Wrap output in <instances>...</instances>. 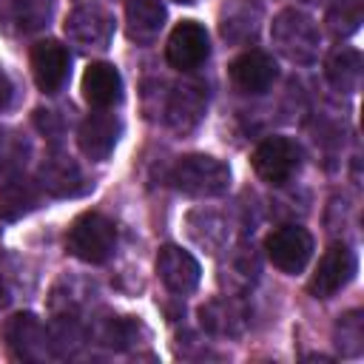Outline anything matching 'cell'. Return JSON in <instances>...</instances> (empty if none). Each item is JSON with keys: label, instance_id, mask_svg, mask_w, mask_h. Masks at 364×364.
Listing matches in <instances>:
<instances>
[{"label": "cell", "instance_id": "6da1fadb", "mask_svg": "<svg viewBox=\"0 0 364 364\" xmlns=\"http://www.w3.org/2000/svg\"><path fill=\"white\" fill-rule=\"evenodd\" d=\"M65 247L71 256H77L88 264H100L117 247V225L102 213H82L71 222Z\"/></svg>", "mask_w": 364, "mask_h": 364}, {"label": "cell", "instance_id": "7a4b0ae2", "mask_svg": "<svg viewBox=\"0 0 364 364\" xmlns=\"http://www.w3.org/2000/svg\"><path fill=\"white\" fill-rule=\"evenodd\" d=\"M250 162L259 179H264L267 185H284L301 168V148L287 136H267L256 145Z\"/></svg>", "mask_w": 364, "mask_h": 364}, {"label": "cell", "instance_id": "3957f363", "mask_svg": "<svg viewBox=\"0 0 364 364\" xmlns=\"http://www.w3.org/2000/svg\"><path fill=\"white\" fill-rule=\"evenodd\" d=\"M313 233L301 225H282L276 228L267 239H264V250H267V259L273 267H279L282 273H301L313 256Z\"/></svg>", "mask_w": 364, "mask_h": 364}, {"label": "cell", "instance_id": "277c9868", "mask_svg": "<svg viewBox=\"0 0 364 364\" xmlns=\"http://www.w3.org/2000/svg\"><path fill=\"white\" fill-rule=\"evenodd\" d=\"M355 270H358L355 253L347 245H330L321 253V259H318V264H316V270H313V276L307 282V290L316 299H330V296H336L341 287H347L353 282Z\"/></svg>", "mask_w": 364, "mask_h": 364}, {"label": "cell", "instance_id": "5b68a950", "mask_svg": "<svg viewBox=\"0 0 364 364\" xmlns=\"http://www.w3.org/2000/svg\"><path fill=\"white\" fill-rule=\"evenodd\" d=\"M208 54H210V40H208V31L202 23L182 20L173 26L168 46H165V57L173 68H179V71L199 68L208 60Z\"/></svg>", "mask_w": 364, "mask_h": 364}, {"label": "cell", "instance_id": "8992f818", "mask_svg": "<svg viewBox=\"0 0 364 364\" xmlns=\"http://www.w3.org/2000/svg\"><path fill=\"white\" fill-rule=\"evenodd\" d=\"M228 168L213 156H185L173 171V182L185 193H219L228 188Z\"/></svg>", "mask_w": 364, "mask_h": 364}, {"label": "cell", "instance_id": "52a82bcc", "mask_svg": "<svg viewBox=\"0 0 364 364\" xmlns=\"http://www.w3.org/2000/svg\"><path fill=\"white\" fill-rule=\"evenodd\" d=\"M68 65H71V57H68V48L60 40L34 43V48H31V74H34V82H37L40 91H46V94L60 91V85L68 77Z\"/></svg>", "mask_w": 364, "mask_h": 364}, {"label": "cell", "instance_id": "ba28073f", "mask_svg": "<svg viewBox=\"0 0 364 364\" xmlns=\"http://www.w3.org/2000/svg\"><path fill=\"white\" fill-rule=\"evenodd\" d=\"M279 68H276V60L264 51H242L233 63H230V80L239 91L245 94H264L273 80H276Z\"/></svg>", "mask_w": 364, "mask_h": 364}, {"label": "cell", "instance_id": "9c48e42d", "mask_svg": "<svg viewBox=\"0 0 364 364\" xmlns=\"http://www.w3.org/2000/svg\"><path fill=\"white\" fill-rule=\"evenodd\" d=\"M122 94V77L111 63H88L82 71V97L94 108H108Z\"/></svg>", "mask_w": 364, "mask_h": 364}, {"label": "cell", "instance_id": "30bf717a", "mask_svg": "<svg viewBox=\"0 0 364 364\" xmlns=\"http://www.w3.org/2000/svg\"><path fill=\"white\" fill-rule=\"evenodd\" d=\"M156 273H159V279H162L171 290H176V293L191 290V287L199 282V267H196V262H193L182 247H173V245H165V247L159 250V256H156Z\"/></svg>", "mask_w": 364, "mask_h": 364}, {"label": "cell", "instance_id": "8fae6325", "mask_svg": "<svg viewBox=\"0 0 364 364\" xmlns=\"http://www.w3.org/2000/svg\"><path fill=\"white\" fill-rule=\"evenodd\" d=\"M179 3H193V0H179Z\"/></svg>", "mask_w": 364, "mask_h": 364}]
</instances>
